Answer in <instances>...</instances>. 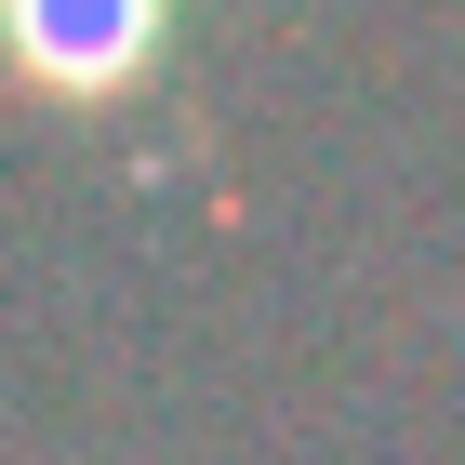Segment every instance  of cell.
Instances as JSON below:
<instances>
[{
	"mask_svg": "<svg viewBox=\"0 0 465 465\" xmlns=\"http://www.w3.org/2000/svg\"><path fill=\"white\" fill-rule=\"evenodd\" d=\"M27 40H40L67 80H107V67H134L146 0H27Z\"/></svg>",
	"mask_w": 465,
	"mask_h": 465,
	"instance_id": "obj_1",
	"label": "cell"
}]
</instances>
